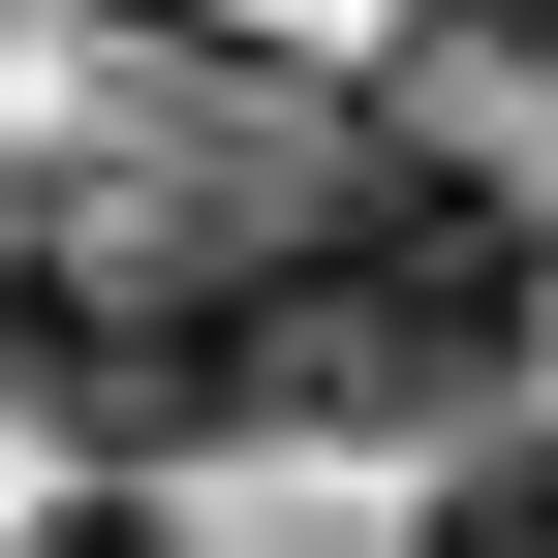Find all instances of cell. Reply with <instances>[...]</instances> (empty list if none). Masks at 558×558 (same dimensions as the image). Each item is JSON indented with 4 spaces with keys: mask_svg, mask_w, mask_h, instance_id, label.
I'll list each match as a JSON object with an SVG mask.
<instances>
[{
    "mask_svg": "<svg viewBox=\"0 0 558 558\" xmlns=\"http://www.w3.org/2000/svg\"><path fill=\"white\" fill-rule=\"evenodd\" d=\"M248 341H279V403L403 435V403H497L527 341H558V248H527L465 156H341V186H311V248L248 279Z\"/></svg>",
    "mask_w": 558,
    "mask_h": 558,
    "instance_id": "cell-1",
    "label": "cell"
},
{
    "mask_svg": "<svg viewBox=\"0 0 558 558\" xmlns=\"http://www.w3.org/2000/svg\"><path fill=\"white\" fill-rule=\"evenodd\" d=\"M0 403H32V435H94V465H156V435H248V403H279V341H248V248L124 218V186H0Z\"/></svg>",
    "mask_w": 558,
    "mask_h": 558,
    "instance_id": "cell-2",
    "label": "cell"
},
{
    "mask_svg": "<svg viewBox=\"0 0 558 558\" xmlns=\"http://www.w3.org/2000/svg\"><path fill=\"white\" fill-rule=\"evenodd\" d=\"M435 558H558V435H497V465H465V497H435Z\"/></svg>",
    "mask_w": 558,
    "mask_h": 558,
    "instance_id": "cell-3",
    "label": "cell"
},
{
    "mask_svg": "<svg viewBox=\"0 0 558 558\" xmlns=\"http://www.w3.org/2000/svg\"><path fill=\"white\" fill-rule=\"evenodd\" d=\"M435 32H497V62H558V0H435Z\"/></svg>",
    "mask_w": 558,
    "mask_h": 558,
    "instance_id": "cell-4",
    "label": "cell"
}]
</instances>
